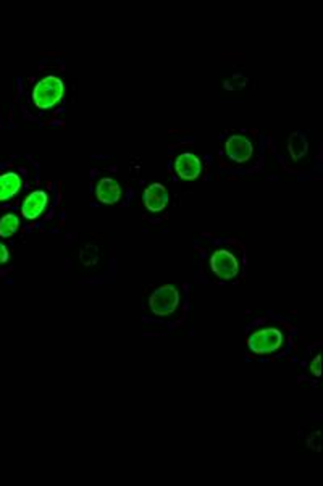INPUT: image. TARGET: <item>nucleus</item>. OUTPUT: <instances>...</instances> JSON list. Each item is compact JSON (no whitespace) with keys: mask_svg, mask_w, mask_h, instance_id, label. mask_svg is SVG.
Here are the masks:
<instances>
[{"mask_svg":"<svg viewBox=\"0 0 323 486\" xmlns=\"http://www.w3.org/2000/svg\"><path fill=\"white\" fill-rule=\"evenodd\" d=\"M47 200V194L44 193V191H34V193L29 194L26 200L23 202V217L28 220L37 218L39 215L44 212V209H46Z\"/></svg>","mask_w":323,"mask_h":486,"instance_id":"obj_8","label":"nucleus"},{"mask_svg":"<svg viewBox=\"0 0 323 486\" xmlns=\"http://www.w3.org/2000/svg\"><path fill=\"white\" fill-rule=\"evenodd\" d=\"M21 189V178L17 173H5L0 176V200H7Z\"/></svg>","mask_w":323,"mask_h":486,"instance_id":"obj_10","label":"nucleus"},{"mask_svg":"<svg viewBox=\"0 0 323 486\" xmlns=\"http://www.w3.org/2000/svg\"><path fill=\"white\" fill-rule=\"evenodd\" d=\"M18 227H19V222L17 215L7 214L5 217H2V220H0V236L3 238L12 236V234L18 229Z\"/></svg>","mask_w":323,"mask_h":486,"instance_id":"obj_11","label":"nucleus"},{"mask_svg":"<svg viewBox=\"0 0 323 486\" xmlns=\"http://www.w3.org/2000/svg\"><path fill=\"white\" fill-rule=\"evenodd\" d=\"M210 268L218 278L233 279L239 273V262L233 252L220 249L210 257Z\"/></svg>","mask_w":323,"mask_h":486,"instance_id":"obj_4","label":"nucleus"},{"mask_svg":"<svg viewBox=\"0 0 323 486\" xmlns=\"http://www.w3.org/2000/svg\"><path fill=\"white\" fill-rule=\"evenodd\" d=\"M225 152H227L228 159L234 164H244L252 157L254 146L249 141V137L244 134H233L225 142Z\"/></svg>","mask_w":323,"mask_h":486,"instance_id":"obj_5","label":"nucleus"},{"mask_svg":"<svg viewBox=\"0 0 323 486\" xmlns=\"http://www.w3.org/2000/svg\"><path fill=\"white\" fill-rule=\"evenodd\" d=\"M170 202V194L164 184L155 183L150 184L148 189H146L144 194V204L150 212H160L164 210Z\"/></svg>","mask_w":323,"mask_h":486,"instance_id":"obj_7","label":"nucleus"},{"mask_svg":"<svg viewBox=\"0 0 323 486\" xmlns=\"http://www.w3.org/2000/svg\"><path fill=\"white\" fill-rule=\"evenodd\" d=\"M283 333L277 328H263L249 338V347L256 354H270L281 347Z\"/></svg>","mask_w":323,"mask_h":486,"instance_id":"obj_2","label":"nucleus"},{"mask_svg":"<svg viewBox=\"0 0 323 486\" xmlns=\"http://www.w3.org/2000/svg\"><path fill=\"white\" fill-rule=\"evenodd\" d=\"M175 170L176 175H178L181 180L194 181L199 178L200 170H202V164H200L199 157L193 154V152H186V154H181L178 159H176Z\"/></svg>","mask_w":323,"mask_h":486,"instance_id":"obj_6","label":"nucleus"},{"mask_svg":"<svg viewBox=\"0 0 323 486\" xmlns=\"http://www.w3.org/2000/svg\"><path fill=\"white\" fill-rule=\"evenodd\" d=\"M8 260V249L3 244H0V263H5Z\"/></svg>","mask_w":323,"mask_h":486,"instance_id":"obj_12","label":"nucleus"},{"mask_svg":"<svg viewBox=\"0 0 323 486\" xmlns=\"http://www.w3.org/2000/svg\"><path fill=\"white\" fill-rule=\"evenodd\" d=\"M178 304L180 294L176 291V288L171 286V284H165V286L157 288L149 299V306L152 309V312L157 313V315H168V313L175 312Z\"/></svg>","mask_w":323,"mask_h":486,"instance_id":"obj_3","label":"nucleus"},{"mask_svg":"<svg viewBox=\"0 0 323 486\" xmlns=\"http://www.w3.org/2000/svg\"><path fill=\"white\" fill-rule=\"evenodd\" d=\"M65 86L60 78L49 75L37 83L33 91V102L37 109H51L62 101Z\"/></svg>","mask_w":323,"mask_h":486,"instance_id":"obj_1","label":"nucleus"},{"mask_svg":"<svg viewBox=\"0 0 323 486\" xmlns=\"http://www.w3.org/2000/svg\"><path fill=\"white\" fill-rule=\"evenodd\" d=\"M97 198L102 204H116L121 198V188L114 178H102L97 184Z\"/></svg>","mask_w":323,"mask_h":486,"instance_id":"obj_9","label":"nucleus"}]
</instances>
